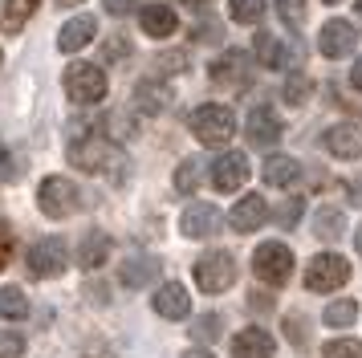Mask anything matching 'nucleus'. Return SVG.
Listing matches in <instances>:
<instances>
[{
  "label": "nucleus",
  "instance_id": "obj_2",
  "mask_svg": "<svg viewBox=\"0 0 362 358\" xmlns=\"http://www.w3.org/2000/svg\"><path fill=\"white\" fill-rule=\"evenodd\" d=\"M37 208L45 212L49 220H66V216H74L82 208V192L66 175H45L41 187H37Z\"/></svg>",
  "mask_w": 362,
  "mask_h": 358
},
{
  "label": "nucleus",
  "instance_id": "obj_27",
  "mask_svg": "<svg viewBox=\"0 0 362 358\" xmlns=\"http://www.w3.org/2000/svg\"><path fill=\"white\" fill-rule=\"evenodd\" d=\"M346 232V216L338 208H322L317 212V220H313V236H322V241H338Z\"/></svg>",
  "mask_w": 362,
  "mask_h": 358
},
{
  "label": "nucleus",
  "instance_id": "obj_19",
  "mask_svg": "<svg viewBox=\"0 0 362 358\" xmlns=\"http://www.w3.org/2000/svg\"><path fill=\"white\" fill-rule=\"evenodd\" d=\"M94 33H98V25H94L90 16H74V21H66L62 33H57V49H62V53H78V49H86L94 41Z\"/></svg>",
  "mask_w": 362,
  "mask_h": 358
},
{
  "label": "nucleus",
  "instance_id": "obj_32",
  "mask_svg": "<svg viewBox=\"0 0 362 358\" xmlns=\"http://www.w3.org/2000/svg\"><path fill=\"white\" fill-rule=\"evenodd\" d=\"M322 358H362V342L354 338H338V342H326Z\"/></svg>",
  "mask_w": 362,
  "mask_h": 358
},
{
  "label": "nucleus",
  "instance_id": "obj_31",
  "mask_svg": "<svg viewBox=\"0 0 362 358\" xmlns=\"http://www.w3.org/2000/svg\"><path fill=\"white\" fill-rule=\"evenodd\" d=\"M310 90H313V81L305 74H293V78L285 81V102L289 106H301V102H310Z\"/></svg>",
  "mask_w": 362,
  "mask_h": 358
},
{
  "label": "nucleus",
  "instance_id": "obj_11",
  "mask_svg": "<svg viewBox=\"0 0 362 358\" xmlns=\"http://www.w3.org/2000/svg\"><path fill=\"white\" fill-rule=\"evenodd\" d=\"M245 134L252 146H273L285 134V122L277 118L273 106H252V114H248V122H245Z\"/></svg>",
  "mask_w": 362,
  "mask_h": 358
},
{
  "label": "nucleus",
  "instance_id": "obj_21",
  "mask_svg": "<svg viewBox=\"0 0 362 358\" xmlns=\"http://www.w3.org/2000/svg\"><path fill=\"white\" fill-rule=\"evenodd\" d=\"M252 49H257V57H261L264 69H285V65H289V49L281 45L273 33L261 29L257 37H252Z\"/></svg>",
  "mask_w": 362,
  "mask_h": 358
},
{
  "label": "nucleus",
  "instance_id": "obj_40",
  "mask_svg": "<svg viewBox=\"0 0 362 358\" xmlns=\"http://www.w3.org/2000/svg\"><path fill=\"white\" fill-rule=\"evenodd\" d=\"M106 53H110V62H122V57L131 53V45H127V41H110V45H106Z\"/></svg>",
  "mask_w": 362,
  "mask_h": 358
},
{
  "label": "nucleus",
  "instance_id": "obj_17",
  "mask_svg": "<svg viewBox=\"0 0 362 358\" xmlns=\"http://www.w3.org/2000/svg\"><path fill=\"white\" fill-rule=\"evenodd\" d=\"M139 25L147 37H171V33L180 29V16L171 4H143L139 8Z\"/></svg>",
  "mask_w": 362,
  "mask_h": 358
},
{
  "label": "nucleus",
  "instance_id": "obj_29",
  "mask_svg": "<svg viewBox=\"0 0 362 358\" xmlns=\"http://www.w3.org/2000/svg\"><path fill=\"white\" fill-rule=\"evenodd\" d=\"M354 318H358V301H350V297H338L334 306H326V325H334V330L350 325Z\"/></svg>",
  "mask_w": 362,
  "mask_h": 358
},
{
  "label": "nucleus",
  "instance_id": "obj_36",
  "mask_svg": "<svg viewBox=\"0 0 362 358\" xmlns=\"http://www.w3.org/2000/svg\"><path fill=\"white\" fill-rule=\"evenodd\" d=\"M192 334H196L199 342H212L216 334H220V318H216V313H204V318H196Z\"/></svg>",
  "mask_w": 362,
  "mask_h": 358
},
{
  "label": "nucleus",
  "instance_id": "obj_7",
  "mask_svg": "<svg viewBox=\"0 0 362 358\" xmlns=\"http://www.w3.org/2000/svg\"><path fill=\"white\" fill-rule=\"evenodd\" d=\"M192 273H196V285L204 293H224L236 281V260L228 253H204V257L192 265Z\"/></svg>",
  "mask_w": 362,
  "mask_h": 358
},
{
  "label": "nucleus",
  "instance_id": "obj_28",
  "mask_svg": "<svg viewBox=\"0 0 362 358\" xmlns=\"http://www.w3.org/2000/svg\"><path fill=\"white\" fill-rule=\"evenodd\" d=\"M228 16L236 25H257L264 16V0H228Z\"/></svg>",
  "mask_w": 362,
  "mask_h": 358
},
{
  "label": "nucleus",
  "instance_id": "obj_12",
  "mask_svg": "<svg viewBox=\"0 0 362 358\" xmlns=\"http://www.w3.org/2000/svg\"><path fill=\"white\" fill-rule=\"evenodd\" d=\"M248 179V159L240 151H228V155H220L212 163V187L216 192H236V187H245Z\"/></svg>",
  "mask_w": 362,
  "mask_h": 358
},
{
  "label": "nucleus",
  "instance_id": "obj_45",
  "mask_svg": "<svg viewBox=\"0 0 362 358\" xmlns=\"http://www.w3.org/2000/svg\"><path fill=\"white\" fill-rule=\"evenodd\" d=\"M354 13H358V21H362V0H358V4H354Z\"/></svg>",
  "mask_w": 362,
  "mask_h": 358
},
{
  "label": "nucleus",
  "instance_id": "obj_1",
  "mask_svg": "<svg viewBox=\"0 0 362 358\" xmlns=\"http://www.w3.org/2000/svg\"><path fill=\"white\" fill-rule=\"evenodd\" d=\"M187 127H192V134H196L204 146H224L232 134H236V114H232L228 106H220V102H204V106L192 110Z\"/></svg>",
  "mask_w": 362,
  "mask_h": 358
},
{
  "label": "nucleus",
  "instance_id": "obj_33",
  "mask_svg": "<svg viewBox=\"0 0 362 358\" xmlns=\"http://www.w3.org/2000/svg\"><path fill=\"white\" fill-rule=\"evenodd\" d=\"M277 13L285 25H305V0H277Z\"/></svg>",
  "mask_w": 362,
  "mask_h": 358
},
{
  "label": "nucleus",
  "instance_id": "obj_38",
  "mask_svg": "<svg viewBox=\"0 0 362 358\" xmlns=\"http://www.w3.org/2000/svg\"><path fill=\"white\" fill-rule=\"evenodd\" d=\"M8 253H13V232H8L4 220H0V269L8 265Z\"/></svg>",
  "mask_w": 362,
  "mask_h": 358
},
{
  "label": "nucleus",
  "instance_id": "obj_43",
  "mask_svg": "<svg viewBox=\"0 0 362 358\" xmlns=\"http://www.w3.org/2000/svg\"><path fill=\"white\" fill-rule=\"evenodd\" d=\"M183 358H216V354H208V350H187Z\"/></svg>",
  "mask_w": 362,
  "mask_h": 358
},
{
  "label": "nucleus",
  "instance_id": "obj_5",
  "mask_svg": "<svg viewBox=\"0 0 362 358\" xmlns=\"http://www.w3.org/2000/svg\"><path fill=\"white\" fill-rule=\"evenodd\" d=\"M69 163L98 175V171H106V167L118 163V146L110 139H102V134H86V139H74L69 143Z\"/></svg>",
  "mask_w": 362,
  "mask_h": 358
},
{
  "label": "nucleus",
  "instance_id": "obj_42",
  "mask_svg": "<svg viewBox=\"0 0 362 358\" xmlns=\"http://www.w3.org/2000/svg\"><path fill=\"white\" fill-rule=\"evenodd\" d=\"M350 86H354V90H362V57L354 62V69H350Z\"/></svg>",
  "mask_w": 362,
  "mask_h": 358
},
{
  "label": "nucleus",
  "instance_id": "obj_37",
  "mask_svg": "<svg viewBox=\"0 0 362 358\" xmlns=\"http://www.w3.org/2000/svg\"><path fill=\"white\" fill-rule=\"evenodd\" d=\"M17 175H21V163L4 151V143H0V183H13Z\"/></svg>",
  "mask_w": 362,
  "mask_h": 358
},
{
  "label": "nucleus",
  "instance_id": "obj_35",
  "mask_svg": "<svg viewBox=\"0 0 362 358\" xmlns=\"http://www.w3.org/2000/svg\"><path fill=\"white\" fill-rule=\"evenodd\" d=\"M301 212H305V200H301V195L285 200V204H281V212H277V224L281 228H293L297 220H301Z\"/></svg>",
  "mask_w": 362,
  "mask_h": 358
},
{
  "label": "nucleus",
  "instance_id": "obj_30",
  "mask_svg": "<svg viewBox=\"0 0 362 358\" xmlns=\"http://www.w3.org/2000/svg\"><path fill=\"white\" fill-rule=\"evenodd\" d=\"M196 187H199V163H196V159L180 163V167H175V192L192 195Z\"/></svg>",
  "mask_w": 362,
  "mask_h": 358
},
{
  "label": "nucleus",
  "instance_id": "obj_44",
  "mask_svg": "<svg viewBox=\"0 0 362 358\" xmlns=\"http://www.w3.org/2000/svg\"><path fill=\"white\" fill-rule=\"evenodd\" d=\"M180 4H192V8H196V4H204V0H180Z\"/></svg>",
  "mask_w": 362,
  "mask_h": 358
},
{
  "label": "nucleus",
  "instance_id": "obj_46",
  "mask_svg": "<svg viewBox=\"0 0 362 358\" xmlns=\"http://www.w3.org/2000/svg\"><path fill=\"white\" fill-rule=\"evenodd\" d=\"M57 4H82V0H57Z\"/></svg>",
  "mask_w": 362,
  "mask_h": 358
},
{
  "label": "nucleus",
  "instance_id": "obj_47",
  "mask_svg": "<svg viewBox=\"0 0 362 358\" xmlns=\"http://www.w3.org/2000/svg\"><path fill=\"white\" fill-rule=\"evenodd\" d=\"M326 4H338V0H326Z\"/></svg>",
  "mask_w": 362,
  "mask_h": 358
},
{
  "label": "nucleus",
  "instance_id": "obj_9",
  "mask_svg": "<svg viewBox=\"0 0 362 358\" xmlns=\"http://www.w3.org/2000/svg\"><path fill=\"white\" fill-rule=\"evenodd\" d=\"M220 224H224V212L216 208V204H192V208L180 216V232H183V236H192V241L216 236Z\"/></svg>",
  "mask_w": 362,
  "mask_h": 358
},
{
  "label": "nucleus",
  "instance_id": "obj_4",
  "mask_svg": "<svg viewBox=\"0 0 362 358\" xmlns=\"http://www.w3.org/2000/svg\"><path fill=\"white\" fill-rule=\"evenodd\" d=\"M252 273L261 277L264 285H285L293 277V253L289 244L281 241H264L257 253H252Z\"/></svg>",
  "mask_w": 362,
  "mask_h": 358
},
{
  "label": "nucleus",
  "instance_id": "obj_16",
  "mask_svg": "<svg viewBox=\"0 0 362 358\" xmlns=\"http://www.w3.org/2000/svg\"><path fill=\"white\" fill-rule=\"evenodd\" d=\"M326 151L334 159H358L362 155V130L354 122H338L326 130Z\"/></svg>",
  "mask_w": 362,
  "mask_h": 358
},
{
  "label": "nucleus",
  "instance_id": "obj_6",
  "mask_svg": "<svg viewBox=\"0 0 362 358\" xmlns=\"http://www.w3.org/2000/svg\"><path fill=\"white\" fill-rule=\"evenodd\" d=\"M346 281H350V265L338 253H322V257H313L305 265V289H313V293L342 289Z\"/></svg>",
  "mask_w": 362,
  "mask_h": 358
},
{
  "label": "nucleus",
  "instance_id": "obj_14",
  "mask_svg": "<svg viewBox=\"0 0 362 358\" xmlns=\"http://www.w3.org/2000/svg\"><path fill=\"white\" fill-rule=\"evenodd\" d=\"M151 306H155V313H159V318L180 322V318H187V313H192V297H187V289H183L180 281H167V285H159V289H155Z\"/></svg>",
  "mask_w": 362,
  "mask_h": 358
},
{
  "label": "nucleus",
  "instance_id": "obj_3",
  "mask_svg": "<svg viewBox=\"0 0 362 358\" xmlns=\"http://www.w3.org/2000/svg\"><path fill=\"white\" fill-rule=\"evenodd\" d=\"M66 94H69V102H78V106L102 102V98H106V74H102V65L74 62L66 69Z\"/></svg>",
  "mask_w": 362,
  "mask_h": 358
},
{
  "label": "nucleus",
  "instance_id": "obj_13",
  "mask_svg": "<svg viewBox=\"0 0 362 358\" xmlns=\"http://www.w3.org/2000/svg\"><path fill=\"white\" fill-rule=\"evenodd\" d=\"M248 78H252V62L245 49H228L224 57L212 62V81L220 86H248Z\"/></svg>",
  "mask_w": 362,
  "mask_h": 358
},
{
  "label": "nucleus",
  "instance_id": "obj_23",
  "mask_svg": "<svg viewBox=\"0 0 362 358\" xmlns=\"http://www.w3.org/2000/svg\"><path fill=\"white\" fill-rule=\"evenodd\" d=\"M106 257H110V236L106 232H90L82 241V248H78V265L82 269H102Z\"/></svg>",
  "mask_w": 362,
  "mask_h": 358
},
{
  "label": "nucleus",
  "instance_id": "obj_25",
  "mask_svg": "<svg viewBox=\"0 0 362 358\" xmlns=\"http://www.w3.org/2000/svg\"><path fill=\"white\" fill-rule=\"evenodd\" d=\"M167 102H171V94H167L163 86H155V81H143V86L134 90V106L143 114H159Z\"/></svg>",
  "mask_w": 362,
  "mask_h": 358
},
{
  "label": "nucleus",
  "instance_id": "obj_24",
  "mask_svg": "<svg viewBox=\"0 0 362 358\" xmlns=\"http://www.w3.org/2000/svg\"><path fill=\"white\" fill-rule=\"evenodd\" d=\"M21 318H29V297L17 285H4L0 289V322H21Z\"/></svg>",
  "mask_w": 362,
  "mask_h": 358
},
{
  "label": "nucleus",
  "instance_id": "obj_22",
  "mask_svg": "<svg viewBox=\"0 0 362 358\" xmlns=\"http://www.w3.org/2000/svg\"><path fill=\"white\" fill-rule=\"evenodd\" d=\"M41 0H0V29L4 33H17L25 29V21L37 13Z\"/></svg>",
  "mask_w": 362,
  "mask_h": 358
},
{
  "label": "nucleus",
  "instance_id": "obj_34",
  "mask_svg": "<svg viewBox=\"0 0 362 358\" xmlns=\"http://www.w3.org/2000/svg\"><path fill=\"white\" fill-rule=\"evenodd\" d=\"M21 354H25V334L0 330V358H21Z\"/></svg>",
  "mask_w": 362,
  "mask_h": 358
},
{
  "label": "nucleus",
  "instance_id": "obj_41",
  "mask_svg": "<svg viewBox=\"0 0 362 358\" xmlns=\"http://www.w3.org/2000/svg\"><path fill=\"white\" fill-rule=\"evenodd\" d=\"M159 65H167V69H183V53H167V62H159Z\"/></svg>",
  "mask_w": 362,
  "mask_h": 358
},
{
  "label": "nucleus",
  "instance_id": "obj_10",
  "mask_svg": "<svg viewBox=\"0 0 362 358\" xmlns=\"http://www.w3.org/2000/svg\"><path fill=\"white\" fill-rule=\"evenodd\" d=\"M354 45H358V29L350 21H326L322 25V37H317L322 57H350Z\"/></svg>",
  "mask_w": 362,
  "mask_h": 358
},
{
  "label": "nucleus",
  "instance_id": "obj_26",
  "mask_svg": "<svg viewBox=\"0 0 362 358\" xmlns=\"http://www.w3.org/2000/svg\"><path fill=\"white\" fill-rule=\"evenodd\" d=\"M159 273V260H151V257H134L122 265V285H131V289H139V285H147L151 277Z\"/></svg>",
  "mask_w": 362,
  "mask_h": 358
},
{
  "label": "nucleus",
  "instance_id": "obj_15",
  "mask_svg": "<svg viewBox=\"0 0 362 358\" xmlns=\"http://www.w3.org/2000/svg\"><path fill=\"white\" fill-rule=\"evenodd\" d=\"M273 350H277L273 334L257 330V325H248V330H240L232 338V358H273Z\"/></svg>",
  "mask_w": 362,
  "mask_h": 358
},
{
  "label": "nucleus",
  "instance_id": "obj_39",
  "mask_svg": "<svg viewBox=\"0 0 362 358\" xmlns=\"http://www.w3.org/2000/svg\"><path fill=\"white\" fill-rule=\"evenodd\" d=\"M134 8V0H106V13H115V16H127Z\"/></svg>",
  "mask_w": 362,
  "mask_h": 358
},
{
  "label": "nucleus",
  "instance_id": "obj_20",
  "mask_svg": "<svg viewBox=\"0 0 362 358\" xmlns=\"http://www.w3.org/2000/svg\"><path fill=\"white\" fill-rule=\"evenodd\" d=\"M297 175H301V163H297L293 155H269L264 167H261V179L269 187H293Z\"/></svg>",
  "mask_w": 362,
  "mask_h": 358
},
{
  "label": "nucleus",
  "instance_id": "obj_18",
  "mask_svg": "<svg viewBox=\"0 0 362 358\" xmlns=\"http://www.w3.org/2000/svg\"><path fill=\"white\" fill-rule=\"evenodd\" d=\"M264 220H269V204H264L261 195H245V200L228 212V224L236 228V232H257Z\"/></svg>",
  "mask_w": 362,
  "mask_h": 358
},
{
  "label": "nucleus",
  "instance_id": "obj_8",
  "mask_svg": "<svg viewBox=\"0 0 362 358\" xmlns=\"http://www.w3.org/2000/svg\"><path fill=\"white\" fill-rule=\"evenodd\" d=\"M29 273L49 281V277L66 273V241L62 236H45L29 248Z\"/></svg>",
  "mask_w": 362,
  "mask_h": 358
}]
</instances>
